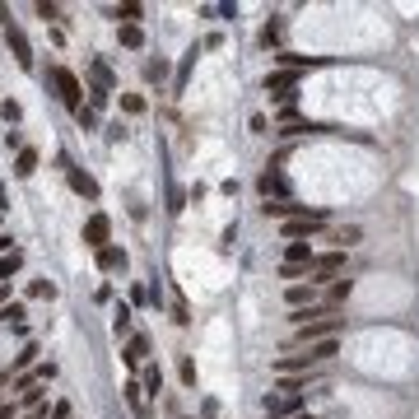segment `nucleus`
I'll return each mask as SVG.
<instances>
[{
    "mask_svg": "<svg viewBox=\"0 0 419 419\" xmlns=\"http://www.w3.org/2000/svg\"><path fill=\"white\" fill-rule=\"evenodd\" d=\"M112 19H117V28H122V23H140V14H144V5H135V0H126V5H112Z\"/></svg>",
    "mask_w": 419,
    "mask_h": 419,
    "instance_id": "obj_20",
    "label": "nucleus"
},
{
    "mask_svg": "<svg viewBox=\"0 0 419 419\" xmlns=\"http://www.w3.org/2000/svg\"><path fill=\"white\" fill-rule=\"evenodd\" d=\"M117 42H122L126 52H140L144 47V28L140 23H122V28H117Z\"/></svg>",
    "mask_w": 419,
    "mask_h": 419,
    "instance_id": "obj_17",
    "label": "nucleus"
},
{
    "mask_svg": "<svg viewBox=\"0 0 419 419\" xmlns=\"http://www.w3.org/2000/svg\"><path fill=\"white\" fill-rule=\"evenodd\" d=\"M19 270H23V252L14 247L10 256H0V285H10V275H19Z\"/></svg>",
    "mask_w": 419,
    "mask_h": 419,
    "instance_id": "obj_23",
    "label": "nucleus"
},
{
    "mask_svg": "<svg viewBox=\"0 0 419 419\" xmlns=\"http://www.w3.org/2000/svg\"><path fill=\"white\" fill-rule=\"evenodd\" d=\"M303 270H308V265H289V261L280 265V275H285V280H294V285H298V275H303Z\"/></svg>",
    "mask_w": 419,
    "mask_h": 419,
    "instance_id": "obj_42",
    "label": "nucleus"
},
{
    "mask_svg": "<svg viewBox=\"0 0 419 419\" xmlns=\"http://www.w3.org/2000/svg\"><path fill=\"white\" fill-rule=\"evenodd\" d=\"M47 79H52V88H56V98H61V108L75 117L79 108H84V84H79V75L70 66H47Z\"/></svg>",
    "mask_w": 419,
    "mask_h": 419,
    "instance_id": "obj_1",
    "label": "nucleus"
},
{
    "mask_svg": "<svg viewBox=\"0 0 419 419\" xmlns=\"http://www.w3.org/2000/svg\"><path fill=\"white\" fill-rule=\"evenodd\" d=\"M122 112H126V117H144V112H149L144 93H122Z\"/></svg>",
    "mask_w": 419,
    "mask_h": 419,
    "instance_id": "obj_25",
    "label": "nucleus"
},
{
    "mask_svg": "<svg viewBox=\"0 0 419 419\" xmlns=\"http://www.w3.org/2000/svg\"><path fill=\"white\" fill-rule=\"evenodd\" d=\"M75 126H79V131H98V112H93V108L84 103V108L75 112Z\"/></svg>",
    "mask_w": 419,
    "mask_h": 419,
    "instance_id": "obj_29",
    "label": "nucleus"
},
{
    "mask_svg": "<svg viewBox=\"0 0 419 419\" xmlns=\"http://www.w3.org/2000/svg\"><path fill=\"white\" fill-rule=\"evenodd\" d=\"M140 386L149 391V396H159V391H163V368H159V364H144L140 368Z\"/></svg>",
    "mask_w": 419,
    "mask_h": 419,
    "instance_id": "obj_19",
    "label": "nucleus"
},
{
    "mask_svg": "<svg viewBox=\"0 0 419 419\" xmlns=\"http://www.w3.org/2000/svg\"><path fill=\"white\" fill-rule=\"evenodd\" d=\"M350 294H354V285H350V280H335V285H331V303H345Z\"/></svg>",
    "mask_w": 419,
    "mask_h": 419,
    "instance_id": "obj_35",
    "label": "nucleus"
},
{
    "mask_svg": "<svg viewBox=\"0 0 419 419\" xmlns=\"http://www.w3.org/2000/svg\"><path fill=\"white\" fill-rule=\"evenodd\" d=\"M182 419H200V415H182Z\"/></svg>",
    "mask_w": 419,
    "mask_h": 419,
    "instance_id": "obj_50",
    "label": "nucleus"
},
{
    "mask_svg": "<svg viewBox=\"0 0 419 419\" xmlns=\"http://www.w3.org/2000/svg\"><path fill=\"white\" fill-rule=\"evenodd\" d=\"M14 252V238H10V233H0V256H10Z\"/></svg>",
    "mask_w": 419,
    "mask_h": 419,
    "instance_id": "obj_46",
    "label": "nucleus"
},
{
    "mask_svg": "<svg viewBox=\"0 0 419 419\" xmlns=\"http://www.w3.org/2000/svg\"><path fill=\"white\" fill-rule=\"evenodd\" d=\"M23 312H28V308H23V298H19V303H5V308H0V321H10L14 331H23Z\"/></svg>",
    "mask_w": 419,
    "mask_h": 419,
    "instance_id": "obj_24",
    "label": "nucleus"
},
{
    "mask_svg": "<svg viewBox=\"0 0 419 419\" xmlns=\"http://www.w3.org/2000/svg\"><path fill=\"white\" fill-rule=\"evenodd\" d=\"M173 321H177V326H191V308H187V298H182V294L173 298Z\"/></svg>",
    "mask_w": 419,
    "mask_h": 419,
    "instance_id": "obj_34",
    "label": "nucleus"
},
{
    "mask_svg": "<svg viewBox=\"0 0 419 419\" xmlns=\"http://www.w3.org/2000/svg\"><path fill=\"white\" fill-rule=\"evenodd\" d=\"M345 265V252L335 247V252H321V256H312V275H335Z\"/></svg>",
    "mask_w": 419,
    "mask_h": 419,
    "instance_id": "obj_15",
    "label": "nucleus"
},
{
    "mask_svg": "<svg viewBox=\"0 0 419 419\" xmlns=\"http://www.w3.org/2000/svg\"><path fill=\"white\" fill-rule=\"evenodd\" d=\"M10 210V191H5V182H0V214Z\"/></svg>",
    "mask_w": 419,
    "mask_h": 419,
    "instance_id": "obj_47",
    "label": "nucleus"
},
{
    "mask_svg": "<svg viewBox=\"0 0 419 419\" xmlns=\"http://www.w3.org/2000/svg\"><path fill=\"white\" fill-rule=\"evenodd\" d=\"M33 173H38V149L28 144V149H19V154H14V177H19V182H28Z\"/></svg>",
    "mask_w": 419,
    "mask_h": 419,
    "instance_id": "obj_16",
    "label": "nucleus"
},
{
    "mask_svg": "<svg viewBox=\"0 0 419 419\" xmlns=\"http://www.w3.org/2000/svg\"><path fill=\"white\" fill-rule=\"evenodd\" d=\"M5 47H10V56H14L19 70H33V47H28V38H23L19 23H5Z\"/></svg>",
    "mask_w": 419,
    "mask_h": 419,
    "instance_id": "obj_5",
    "label": "nucleus"
},
{
    "mask_svg": "<svg viewBox=\"0 0 419 419\" xmlns=\"http://www.w3.org/2000/svg\"><path fill=\"white\" fill-rule=\"evenodd\" d=\"M93 256H98V270H103V275H112V270H126V265H131V252H126V247H117V243H108L103 252H93Z\"/></svg>",
    "mask_w": 419,
    "mask_h": 419,
    "instance_id": "obj_7",
    "label": "nucleus"
},
{
    "mask_svg": "<svg viewBox=\"0 0 419 419\" xmlns=\"http://www.w3.org/2000/svg\"><path fill=\"white\" fill-rule=\"evenodd\" d=\"M335 243H340V252H345L350 243H359V229H340V233H335Z\"/></svg>",
    "mask_w": 419,
    "mask_h": 419,
    "instance_id": "obj_39",
    "label": "nucleus"
},
{
    "mask_svg": "<svg viewBox=\"0 0 419 419\" xmlns=\"http://www.w3.org/2000/svg\"><path fill=\"white\" fill-rule=\"evenodd\" d=\"M312 298H317V285H289V289H285V303H289V312H298V308H312Z\"/></svg>",
    "mask_w": 419,
    "mask_h": 419,
    "instance_id": "obj_13",
    "label": "nucleus"
},
{
    "mask_svg": "<svg viewBox=\"0 0 419 419\" xmlns=\"http://www.w3.org/2000/svg\"><path fill=\"white\" fill-rule=\"evenodd\" d=\"M112 243V219L103 214V210H93L84 219V247H93V252H103V247Z\"/></svg>",
    "mask_w": 419,
    "mask_h": 419,
    "instance_id": "obj_4",
    "label": "nucleus"
},
{
    "mask_svg": "<svg viewBox=\"0 0 419 419\" xmlns=\"http://www.w3.org/2000/svg\"><path fill=\"white\" fill-rule=\"evenodd\" d=\"M265 131H270V122H265L261 112H256V117H252V135H265Z\"/></svg>",
    "mask_w": 419,
    "mask_h": 419,
    "instance_id": "obj_44",
    "label": "nucleus"
},
{
    "mask_svg": "<svg viewBox=\"0 0 419 419\" xmlns=\"http://www.w3.org/2000/svg\"><path fill=\"white\" fill-rule=\"evenodd\" d=\"M66 182H70V191H75V196L98 200V177H93V173H84V168H70V173H66Z\"/></svg>",
    "mask_w": 419,
    "mask_h": 419,
    "instance_id": "obj_8",
    "label": "nucleus"
},
{
    "mask_svg": "<svg viewBox=\"0 0 419 419\" xmlns=\"http://www.w3.org/2000/svg\"><path fill=\"white\" fill-rule=\"evenodd\" d=\"M33 373H38V382H52V377H56V364H52V359H47V364H33Z\"/></svg>",
    "mask_w": 419,
    "mask_h": 419,
    "instance_id": "obj_37",
    "label": "nucleus"
},
{
    "mask_svg": "<svg viewBox=\"0 0 419 419\" xmlns=\"http://www.w3.org/2000/svg\"><path fill=\"white\" fill-rule=\"evenodd\" d=\"M149 303V285H131V308H144Z\"/></svg>",
    "mask_w": 419,
    "mask_h": 419,
    "instance_id": "obj_36",
    "label": "nucleus"
},
{
    "mask_svg": "<svg viewBox=\"0 0 419 419\" xmlns=\"http://www.w3.org/2000/svg\"><path fill=\"white\" fill-rule=\"evenodd\" d=\"M285 261L289 265H308V270H312V243H289L285 247Z\"/></svg>",
    "mask_w": 419,
    "mask_h": 419,
    "instance_id": "obj_22",
    "label": "nucleus"
},
{
    "mask_svg": "<svg viewBox=\"0 0 419 419\" xmlns=\"http://www.w3.org/2000/svg\"><path fill=\"white\" fill-rule=\"evenodd\" d=\"M280 33H285V23H280V19H270V23L261 28V47H280Z\"/></svg>",
    "mask_w": 419,
    "mask_h": 419,
    "instance_id": "obj_31",
    "label": "nucleus"
},
{
    "mask_svg": "<svg viewBox=\"0 0 419 419\" xmlns=\"http://www.w3.org/2000/svg\"><path fill=\"white\" fill-rule=\"evenodd\" d=\"M294 88H298V75L294 70H275V75H265V93L280 98L285 108H294Z\"/></svg>",
    "mask_w": 419,
    "mask_h": 419,
    "instance_id": "obj_6",
    "label": "nucleus"
},
{
    "mask_svg": "<svg viewBox=\"0 0 419 419\" xmlns=\"http://www.w3.org/2000/svg\"><path fill=\"white\" fill-rule=\"evenodd\" d=\"M5 149H14V154H19V149H28V144H23L19 131H5Z\"/></svg>",
    "mask_w": 419,
    "mask_h": 419,
    "instance_id": "obj_38",
    "label": "nucleus"
},
{
    "mask_svg": "<svg viewBox=\"0 0 419 419\" xmlns=\"http://www.w3.org/2000/svg\"><path fill=\"white\" fill-rule=\"evenodd\" d=\"M0 117H5L10 126H19L23 122V103L19 98H5V103H0Z\"/></svg>",
    "mask_w": 419,
    "mask_h": 419,
    "instance_id": "obj_28",
    "label": "nucleus"
},
{
    "mask_svg": "<svg viewBox=\"0 0 419 419\" xmlns=\"http://www.w3.org/2000/svg\"><path fill=\"white\" fill-rule=\"evenodd\" d=\"M275 66L280 70H312V66H326V56H298V52H275Z\"/></svg>",
    "mask_w": 419,
    "mask_h": 419,
    "instance_id": "obj_9",
    "label": "nucleus"
},
{
    "mask_svg": "<svg viewBox=\"0 0 419 419\" xmlns=\"http://www.w3.org/2000/svg\"><path fill=\"white\" fill-rule=\"evenodd\" d=\"M214 415H219V401L205 396V401H200V419H214Z\"/></svg>",
    "mask_w": 419,
    "mask_h": 419,
    "instance_id": "obj_40",
    "label": "nucleus"
},
{
    "mask_svg": "<svg viewBox=\"0 0 419 419\" xmlns=\"http://www.w3.org/2000/svg\"><path fill=\"white\" fill-rule=\"evenodd\" d=\"M177 377H182V386H187V391H196V359H191V354H182V364H177Z\"/></svg>",
    "mask_w": 419,
    "mask_h": 419,
    "instance_id": "obj_26",
    "label": "nucleus"
},
{
    "mask_svg": "<svg viewBox=\"0 0 419 419\" xmlns=\"http://www.w3.org/2000/svg\"><path fill=\"white\" fill-rule=\"evenodd\" d=\"M200 52H205V47L196 42V47H191L187 56H182V66H177V93H182V88H187V79H191V70H196V56H200Z\"/></svg>",
    "mask_w": 419,
    "mask_h": 419,
    "instance_id": "obj_21",
    "label": "nucleus"
},
{
    "mask_svg": "<svg viewBox=\"0 0 419 419\" xmlns=\"http://www.w3.org/2000/svg\"><path fill=\"white\" fill-rule=\"evenodd\" d=\"M122 396H126V406H131V410H135L140 419L149 415V410H144V386H140V377H131V382L122 386Z\"/></svg>",
    "mask_w": 419,
    "mask_h": 419,
    "instance_id": "obj_18",
    "label": "nucleus"
},
{
    "mask_svg": "<svg viewBox=\"0 0 419 419\" xmlns=\"http://www.w3.org/2000/svg\"><path fill=\"white\" fill-rule=\"evenodd\" d=\"M326 210H317V214H308V219H289V224H280V233H285V243H303V238H312L317 229H326Z\"/></svg>",
    "mask_w": 419,
    "mask_h": 419,
    "instance_id": "obj_3",
    "label": "nucleus"
},
{
    "mask_svg": "<svg viewBox=\"0 0 419 419\" xmlns=\"http://www.w3.org/2000/svg\"><path fill=\"white\" fill-rule=\"evenodd\" d=\"M28 298H47V303H52V298H56V285H52V280H33V285H28Z\"/></svg>",
    "mask_w": 419,
    "mask_h": 419,
    "instance_id": "obj_30",
    "label": "nucleus"
},
{
    "mask_svg": "<svg viewBox=\"0 0 419 419\" xmlns=\"http://www.w3.org/2000/svg\"><path fill=\"white\" fill-rule=\"evenodd\" d=\"M345 326V317H317V321H308V326H298L294 331V345H321V340H335V331Z\"/></svg>",
    "mask_w": 419,
    "mask_h": 419,
    "instance_id": "obj_2",
    "label": "nucleus"
},
{
    "mask_svg": "<svg viewBox=\"0 0 419 419\" xmlns=\"http://www.w3.org/2000/svg\"><path fill=\"white\" fill-rule=\"evenodd\" d=\"M88 84H93V88H108V93H117V75H112V66L103 61V56H93V61H88Z\"/></svg>",
    "mask_w": 419,
    "mask_h": 419,
    "instance_id": "obj_10",
    "label": "nucleus"
},
{
    "mask_svg": "<svg viewBox=\"0 0 419 419\" xmlns=\"http://www.w3.org/2000/svg\"><path fill=\"white\" fill-rule=\"evenodd\" d=\"M47 415H52V410L42 406V410H28V415H19V419H47Z\"/></svg>",
    "mask_w": 419,
    "mask_h": 419,
    "instance_id": "obj_48",
    "label": "nucleus"
},
{
    "mask_svg": "<svg viewBox=\"0 0 419 419\" xmlns=\"http://www.w3.org/2000/svg\"><path fill=\"white\" fill-rule=\"evenodd\" d=\"M144 79H149V84H163L168 79V61L163 56H159V61H144Z\"/></svg>",
    "mask_w": 419,
    "mask_h": 419,
    "instance_id": "obj_27",
    "label": "nucleus"
},
{
    "mask_svg": "<svg viewBox=\"0 0 419 419\" xmlns=\"http://www.w3.org/2000/svg\"><path fill=\"white\" fill-rule=\"evenodd\" d=\"M19 401H0V419H19Z\"/></svg>",
    "mask_w": 419,
    "mask_h": 419,
    "instance_id": "obj_41",
    "label": "nucleus"
},
{
    "mask_svg": "<svg viewBox=\"0 0 419 419\" xmlns=\"http://www.w3.org/2000/svg\"><path fill=\"white\" fill-rule=\"evenodd\" d=\"M256 191H261L265 200H270V196H275V200H285V191H289V187H285V177H280L275 168H265V173L256 177Z\"/></svg>",
    "mask_w": 419,
    "mask_h": 419,
    "instance_id": "obj_12",
    "label": "nucleus"
},
{
    "mask_svg": "<svg viewBox=\"0 0 419 419\" xmlns=\"http://www.w3.org/2000/svg\"><path fill=\"white\" fill-rule=\"evenodd\" d=\"M84 93H88V108H93V112H103V108L112 103V93H108V88H93V84H88Z\"/></svg>",
    "mask_w": 419,
    "mask_h": 419,
    "instance_id": "obj_32",
    "label": "nucleus"
},
{
    "mask_svg": "<svg viewBox=\"0 0 419 419\" xmlns=\"http://www.w3.org/2000/svg\"><path fill=\"white\" fill-rule=\"evenodd\" d=\"M294 419H321V415H294Z\"/></svg>",
    "mask_w": 419,
    "mask_h": 419,
    "instance_id": "obj_49",
    "label": "nucleus"
},
{
    "mask_svg": "<svg viewBox=\"0 0 419 419\" xmlns=\"http://www.w3.org/2000/svg\"><path fill=\"white\" fill-rule=\"evenodd\" d=\"M131 326H135V308L131 303H117V308H112V335H117V340H131Z\"/></svg>",
    "mask_w": 419,
    "mask_h": 419,
    "instance_id": "obj_11",
    "label": "nucleus"
},
{
    "mask_svg": "<svg viewBox=\"0 0 419 419\" xmlns=\"http://www.w3.org/2000/svg\"><path fill=\"white\" fill-rule=\"evenodd\" d=\"M122 359H126L131 368H140L144 359H149V340H144V335H131V340L122 345Z\"/></svg>",
    "mask_w": 419,
    "mask_h": 419,
    "instance_id": "obj_14",
    "label": "nucleus"
},
{
    "mask_svg": "<svg viewBox=\"0 0 419 419\" xmlns=\"http://www.w3.org/2000/svg\"><path fill=\"white\" fill-rule=\"evenodd\" d=\"M52 419H70V401H56V406H52Z\"/></svg>",
    "mask_w": 419,
    "mask_h": 419,
    "instance_id": "obj_45",
    "label": "nucleus"
},
{
    "mask_svg": "<svg viewBox=\"0 0 419 419\" xmlns=\"http://www.w3.org/2000/svg\"><path fill=\"white\" fill-rule=\"evenodd\" d=\"M103 135H108V140H126V126H122V122H112V126H108Z\"/></svg>",
    "mask_w": 419,
    "mask_h": 419,
    "instance_id": "obj_43",
    "label": "nucleus"
},
{
    "mask_svg": "<svg viewBox=\"0 0 419 419\" xmlns=\"http://www.w3.org/2000/svg\"><path fill=\"white\" fill-rule=\"evenodd\" d=\"M33 14H38V19H47V23H56V19H61V5H52V0H38Z\"/></svg>",
    "mask_w": 419,
    "mask_h": 419,
    "instance_id": "obj_33",
    "label": "nucleus"
}]
</instances>
